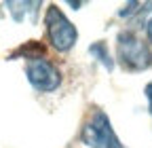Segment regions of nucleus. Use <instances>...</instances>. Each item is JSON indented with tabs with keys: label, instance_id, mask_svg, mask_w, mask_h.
I'll return each instance as SVG.
<instances>
[{
	"label": "nucleus",
	"instance_id": "1",
	"mask_svg": "<svg viewBox=\"0 0 152 148\" xmlns=\"http://www.w3.org/2000/svg\"><path fill=\"white\" fill-rule=\"evenodd\" d=\"M118 59L125 70L140 72L152 64V55L148 47L133 32H121L118 34Z\"/></svg>",
	"mask_w": 152,
	"mask_h": 148
},
{
	"label": "nucleus",
	"instance_id": "2",
	"mask_svg": "<svg viewBox=\"0 0 152 148\" xmlns=\"http://www.w3.org/2000/svg\"><path fill=\"white\" fill-rule=\"evenodd\" d=\"M45 26H47V36L51 45L57 51H68L74 47L76 38H78V32L72 26V21L57 9V7H49L47 15H45Z\"/></svg>",
	"mask_w": 152,
	"mask_h": 148
},
{
	"label": "nucleus",
	"instance_id": "3",
	"mask_svg": "<svg viewBox=\"0 0 152 148\" xmlns=\"http://www.w3.org/2000/svg\"><path fill=\"white\" fill-rule=\"evenodd\" d=\"M80 138L91 148H125L121 144V140L116 138V133H114V129L110 125V119L102 110H97V112L93 114V119L85 125Z\"/></svg>",
	"mask_w": 152,
	"mask_h": 148
},
{
	"label": "nucleus",
	"instance_id": "4",
	"mask_svg": "<svg viewBox=\"0 0 152 148\" xmlns=\"http://www.w3.org/2000/svg\"><path fill=\"white\" fill-rule=\"evenodd\" d=\"M26 74H28V81L38 91H55L61 83L57 68L47 59H32L26 68Z\"/></svg>",
	"mask_w": 152,
	"mask_h": 148
},
{
	"label": "nucleus",
	"instance_id": "5",
	"mask_svg": "<svg viewBox=\"0 0 152 148\" xmlns=\"http://www.w3.org/2000/svg\"><path fill=\"white\" fill-rule=\"evenodd\" d=\"M11 15L15 17V21H23L26 19V15L32 13V17H36V7H40L38 2H7Z\"/></svg>",
	"mask_w": 152,
	"mask_h": 148
},
{
	"label": "nucleus",
	"instance_id": "6",
	"mask_svg": "<svg viewBox=\"0 0 152 148\" xmlns=\"http://www.w3.org/2000/svg\"><path fill=\"white\" fill-rule=\"evenodd\" d=\"M89 53L93 55V57H97V59L104 64V68H108V70H112V68H114V62L110 59L108 47H106L104 42H93V45L89 47Z\"/></svg>",
	"mask_w": 152,
	"mask_h": 148
},
{
	"label": "nucleus",
	"instance_id": "7",
	"mask_svg": "<svg viewBox=\"0 0 152 148\" xmlns=\"http://www.w3.org/2000/svg\"><path fill=\"white\" fill-rule=\"evenodd\" d=\"M146 95H148V104H150V112H152V83L146 87Z\"/></svg>",
	"mask_w": 152,
	"mask_h": 148
},
{
	"label": "nucleus",
	"instance_id": "8",
	"mask_svg": "<svg viewBox=\"0 0 152 148\" xmlns=\"http://www.w3.org/2000/svg\"><path fill=\"white\" fill-rule=\"evenodd\" d=\"M146 32H148V40L152 42V15H150V19H148V23H146Z\"/></svg>",
	"mask_w": 152,
	"mask_h": 148
}]
</instances>
